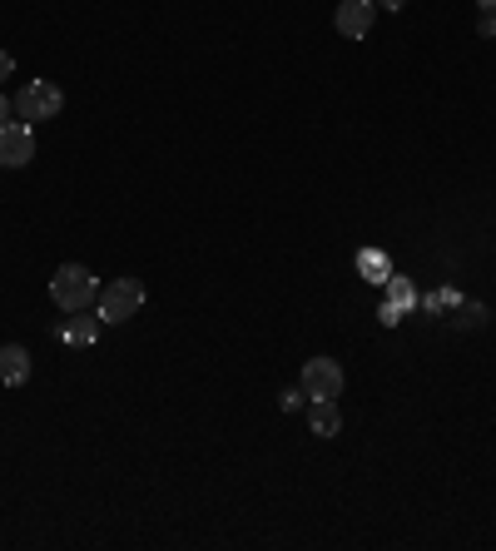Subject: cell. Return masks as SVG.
<instances>
[{"mask_svg":"<svg viewBox=\"0 0 496 551\" xmlns=\"http://www.w3.org/2000/svg\"><path fill=\"white\" fill-rule=\"evenodd\" d=\"M95 298H100V278L90 274L85 264H60V269L50 274V303H55L60 313L95 308Z\"/></svg>","mask_w":496,"mask_h":551,"instance_id":"cell-1","label":"cell"},{"mask_svg":"<svg viewBox=\"0 0 496 551\" xmlns=\"http://www.w3.org/2000/svg\"><path fill=\"white\" fill-rule=\"evenodd\" d=\"M65 110V90L55 80H25L15 90V120L35 125V120H55Z\"/></svg>","mask_w":496,"mask_h":551,"instance_id":"cell-2","label":"cell"},{"mask_svg":"<svg viewBox=\"0 0 496 551\" xmlns=\"http://www.w3.org/2000/svg\"><path fill=\"white\" fill-rule=\"evenodd\" d=\"M95 308H100L105 328H110V323H129V318L144 308V283H139V278H115L110 288H100Z\"/></svg>","mask_w":496,"mask_h":551,"instance_id":"cell-3","label":"cell"},{"mask_svg":"<svg viewBox=\"0 0 496 551\" xmlns=\"http://www.w3.org/2000/svg\"><path fill=\"white\" fill-rule=\"evenodd\" d=\"M298 388H303L308 398H338V393H343V363H338V358H308Z\"/></svg>","mask_w":496,"mask_h":551,"instance_id":"cell-4","label":"cell"},{"mask_svg":"<svg viewBox=\"0 0 496 551\" xmlns=\"http://www.w3.org/2000/svg\"><path fill=\"white\" fill-rule=\"evenodd\" d=\"M30 159H35V135H30V125H25V120L0 125V164H5V169H25Z\"/></svg>","mask_w":496,"mask_h":551,"instance_id":"cell-5","label":"cell"},{"mask_svg":"<svg viewBox=\"0 0 496 551\" xmlns=\"http://www.w3.org/2000/svg\"><path fill=\"white\" fill-rule=\"evenodd\" d=\"M372 20H377V0H338V10H333V25L348 40H368Z\"/></svg>","mask_w":496,"mask_h":551,"instance_id":"cell-6","label":"cell"},{"mask_svg":"<svg viewBox=\"0 0 496 551\" xmlns=\"http://www.w3.org/2000/svg\"><path fill=\"white\" fill-rule=\"evenodd\" d=\"M100 333H105L100 308H80V313H70V318H65V328H60V338H65L70 348H95V343H100Z\"/></svg>","mask_w":496,"mask_h":551,"instance_id":"cell-7","label":"cell"},{"mask_svg":"<svg viewBox=\"0 0 496 551\" xmlns=\"http://www.w3.org/2000/svg\"><path fill=\"white\" fill-rule=\"evenodd\" d=\"M308 427H313V437H338V427H343L338 398H308Z\"/></svg>","mask_w":496,"mask_h":551,"instance_id":"cell-8","label":"cell"},{"mask_svg":"<svg viewBox=\"0 0 496 551\" xmlns=\"http://www.w3.org/2000/svg\"><path fill=\"white\" fill-rule=\"evenodd\" d=\"M0 383H5V388L30 383V353H25L20 343H5V348H0Z\"/></svg>","mask_w":496,"mask_h":551,"instance_id":"cell-9","label":"cell"},{"mask_svg":"<svg viewBox=\"0 0 496 551\" xmlns=\"http://www.w3.org/2000/svg\"><path fill=\"white\" fill-rule=\"evenodd\" d=\"M382 288H387V298H382V303H392V308H397L402 318H407V313L417 308V288H412V278L392 274V278H387V283H382Z\"/></svg>","mask_w":496,"mask_h":551,"instance_id":"cell-10","label":"cell"},{"mask_svg":"<svg viewBox=\"0 0 496 551\" xmlns=\"http://www.w3.org/2000/svg\"><path fill=\"white\" fill-rule=\"evenodd\" d=\"M358 274L368 278V283H387V278H392V259H387L382 249H363V254H358Z\"/></svg>","mask_w":496,"mask_h":551,"instance_id":"cell-11","label":"cell"},{"mask_svg":"<svg viewBox=\"0 0 496 551\" xmlns=\"http://www.w3.org/2000/svg\"><path fill=\"white\" fill-rule=\"evenodd\" d=\"M417 303H422L427 313H447V308H457V303H462V293H457V288H432V293H422Z\"/></svg>","mask_w":496,"mask_h":551,"instance_id":"cell-12","label":"cell"},{"mask_svg":"<svg viewBox=\"0 0 496 551\" xmlns=\"http://www.w3.org/2000/svg\"><path fill=\"white\" fill-rule=\"evenodd\" d=\"M482 318H487V308H482V303H457V323H462V328H477Z\"/></svg>","mask_w":496,"mask_h":551,"instance_id":"cell-13","label":"cell"},{"mask_svg":"<svg viewBox=\"0 0 496 551\" xmlns=\"http://www.w3.org/2000/svg\"><path fill=\"white\" fill-rule=\"evenodd\" d=\"M278 408H283V413H298V408H308V393H303V388H283V393H278Z\"/></svg>","mask_w":496,"mask_h":551,"instance_id":"cell-14","label":"cell"},{"mask_svg":"<svg viewBox=\"0 0 496 551\" xmlns=\"http://www.w3.org/2000/svg\"><path fill=\"white\" fill-rule=\"evenodd\" d=\"M377 318H382V328H397V323H402V313H397L392 303H382V308H377Z\"/></svg>","mask_w":496,"mask_h":551,"instance_id":"cell-15","label":"cell"},{"mask_svg":"<svg viewBox=\"0 0 496 551\" xmlns=\"http://www.w3.org/2000/svg\"><path fill=\"white\" fill-rule=\"evenodd\" d=\"M477 35H482V40H492V35H496V15H482V20H477Z\"/></svg>","mask_w":496,"mask_h":551,"instance_id":"cell-16","label":"cell"},{"mask_svg":"<svg viewBox=\"0 0 496 551\" xmlns=\"http://www.w3.org/2000/svg\"><path fill=\"white\" fill-rule=\"evenodd\" d=\"M10 70H15V60H10V50H0V80H10Z\"/></svg>","mask_w":496,"mask_h":551,"instance_id":"cell-17","label":"cell"},{"mask_svg":"<svg viewBox=\"0 0 496 551\" xmlns=\"http://www.w3.org/2000/svg\"><path fill=\"white\" fill-rule=\"evenodd\" d=\"M10 110H15V100H5V95H0V125H10Z\"/></svg>","mask_w":496,"mask_h":551,"instance_id":"cell-18","label":"cell"},{"mask_svg":"<svg viewBox=\"0 0 496 551\" xmlns=\"http://www.w3.org/2000/svg\"><path fill=\"white\" fill-rule=\"evenodd\" d=\"M377 10H407V0H377Z\"/></svg>","mask_w":496,"mask_h":551,"instance_id":"cell-19","label":"cell"},{"mask_svg":"<svg viewBox=\"0 0 496 551\" xmlns=\"http://www.w3.org/2000/svg\"><path fill=\"white\" fill-rule=\"evenodd\" d=\"M482 5V15H496V0H477Z\"/></svg>","mask_w":496,"mask_h":551,"instance_id":"cell-20","label":"cell"}]
</instances>
